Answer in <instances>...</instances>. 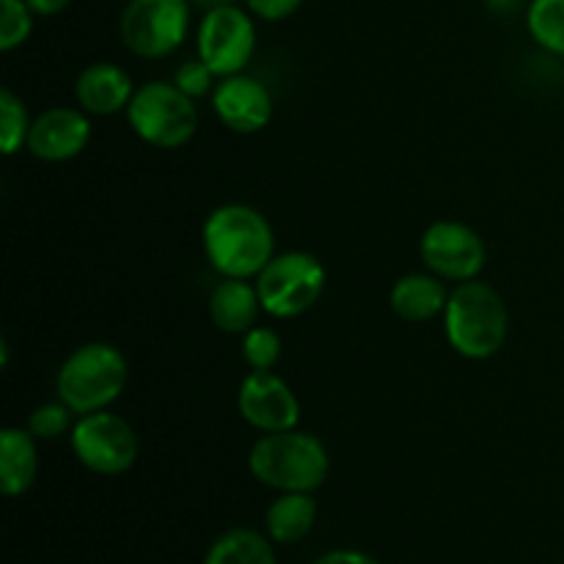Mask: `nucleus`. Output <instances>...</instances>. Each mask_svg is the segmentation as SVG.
Instances as JSON below:
<instances>
[{
  "instance_id": "f257e3e1",
  "label": "nucleus",
  "mask_w": 564,
  "mask_h": 564,
  "mask_svg": "<svg viewBox=\"0 0 564 564\" xmlns=\"http://www.w3.org/2000/svg\"><path fill=\"white\" fill-rule=\"evenodd\" d=\"M204 257L220 279L253 281L275 257L273 226L251 204H220L202 226Z\"/></svg>"
},
{
  "instance_id": "f03ea898",
  "label": "nucleus",
  "mask_w": 564,
  "mask_h": 564,
  "mask_svg": "<svg viewBox=\"0 0 564 564\" xmlns=\"http://www.w3.org/2000/svg\"><path fill=\"white\" fill-rule=\"evenodd\" d=\"M253 479L279 494H314L330 474V455L323 441L303 430L262 433L248 452Z\"/></svg>"
},
{
  "instance_id": "7ed1b4c3",
  "label": "nucleus",
  "mask_w": 564,
  "mask_h": 564,
  "mask_svg": "<svg viewBox=\"0 0 564 564\" xmlns=\"http://www.w3.org/2000/svg\"><path fill=\"white\" fill-rule=\"evenodd\" d=\"M441 319L449 347L468 361L494 358L510 336V312L505 297L479 279L455 284Z\"/></svg>"
},
{
  "instance_id": "20e7f679",
  "label": "nucleus",
  "mask_w": 564,
  "mask_h": 564,
  "mask_svg": "<svg viewBox=\"0 0 564 564\" xmlns=\"http://www.w3.org/2000/svg\"><path fill=\"white\" fill-rule=\"evenodd\" d=\"M130 383L127 356L110 341H86L66 356L55 375V394L75 416L108 411Z\"/></svg>"
},
{
  "instance_id": "39448f33",
  "label": "nucleus",
  "mask_w": 564,
  "mask_h": 564,
  "mask_svg": "<svg viewBox=\"0 0 564 564\" xmlns=\"http://www.w3.org/2000/svg\"><path fill=\"white\" fill-rule=\"evenodd\" d=\"M124 113L132 132L154 149H182L198 132L196 99L180 91L174 80L138 86Z\"/></svg>"
},
{
  "instance_id": "423d86ee",
  "label": "nucleus",
  "mask_w": 564,
  "mask_h": 564,
  "mask_svg": "<svg viewBox=\"0 0 564 564\" xmlns=\"http://www.w3.org/2000/svg\"><path fill=\"white\" fill-rule=\"evenodd\" d=\"M325 264L308 251H281L253 279L262 312L275 319L306 314L325 292Z\"/></svg>"
},
{
  "instance_id": "0eeeda50",
  "label": "nucleus",
  "mask_w": 564,
  "mask_h": 564,
  "mask_svg": "<svg viewBox=\"0 0 564 564\" xmlns=\"http://www.w3.org/2000/svg\"><path fill=\"white\" fill-rule=\"evenodd\" d=\"M191 0H130L121 11V42L143 61L169 58L191 31Z\"/></svg>"
},
{
  "instance_id": "6e6552de",
  "label": "nucleus",
  "mask_w": 564,
  "mask_h": 564,
  "mask_svg": "<svg viewBox=\"0 0 564 564\" xmlns=\"http://www.w3.org/2000/svg\"><path fill=\"white\" fill-rule=\"evenodd\" d=\"M77 463L99 477L127 474L138 460V435L127 419L110 411L77 416L69 433Z\"/></svg>"
},
{
  "instance_id": "1a4fd4ad",
  "label": "nucleus",
  "mask_w": 564,
  "mask_h": 564,
  "mask_svg": "<svg viewBox=\"0 0 564 564\" xmlns=\"http://www.w3.org/2000/svg\"><path fill=\"white\" fill-rule=\"evenodd\" d=\"M198 58L218 77L240 75L257 50V22L240 3L204 11L198 20Z\"/></svg>"
},
{
  "instance_id": "9d476101",
  "label": "nucleus",
  "mask_w": 564,
  "mask_h": 564,
  "mask_svg": "<svg viewBox=\"0 0 564 564\" xmlns=\"http://www.w3.org/2000/svg\"><path fill=\"white\" fill-rule=\"evenodd\" d=\"M422 262L427 264L430 273L438 279L463 284V281L479 279V273L488 264V246L463 220H435L424 229L422 242H419Z\"/></svg>"
},
{
  "instance_id": "9b49d317",
  "label": "nucleus",
  "mask_w": 564,
  "mask_h": 564,
  "mask_svg": "<svg viewBox=\"0 0 564 564\" xmlns=\"http://www.w3.org/2000/svg\"><path fill=\"white\" fill-rule=\"evenodd\" d=\"M237 411L259 433H281L301 424V400L273 369H251L242 378Z\"/></svg>"
},
{
  "instance_id": "f8f14e48",
  "label": "nucleus",
  "mask_w": 564,
  "mask_h": 564,
  "mask_svg": "<svg viewBox=\"0 0 564 564\" xmlns=\"http://www.w3.org/2000/svg\"><path fill=\"white\" fill-rule=\"evenodd\" d=\"M91 143V119L83 108H50L33 119L25 149L44 163H66Z\"/></svg>"
},
{
  "instance_id": "ddd939ff",
  "label": "nucleus",
  "mask_w": 564,
  "mask_h": 564,
  "mask_svg": "<svg viewBox=\"0 0 564 564\" xmlns=\"http://www.w3.org/2000/svg\"><path fill=\"white\" fill-rule=\"evenodd\" d=\"M213 110L220 124L229 127L231 132L253 135L273 119V94L262 80L240 72V75L220 77L213 91Z\"/></svg>"
},
{
  "instance_id": "4468645a",
  "label": "nucleus",
  "mask_w": 564,
  "mask_h": 564,
  "mask_svg": "<svg viewBox=\"0 0 564 564\" xmlns=\"http://www.w3.org/2000/svg\"><path fill=\"white\" fill-rule=\"evenodd\" d=\"M135 88L124 66L97 61L77 75L75 99L88 116H113L127 110Z\"/></svg>"
},
{
  "instance_id": "2eb2a0df",
  "label": "nucleus",
  "mask_w": 564,
  "mask_h": 564,
  "mask_svg": "<svg viewBox=\"0 0 564 564\" xmlns=\"http://www.w3.org/2000/svg\"><path fill=\"white\" fill-rule=\"evenodd\" d=\"M389 303L391 312L405 323H430L435 317H444L449 290L444 279L435 273H408L391 286Z\"/></svg>"
},
{
  "instance_id": "dca6fc26",
  "label": "nucleus",
  "mask_w": 564,
  "mask_h": 564,
  "mask_svg": "<svg viewBox=\"0 0 564 564\" xmlns=\"http://www.w3.org/2000/svg\"><path fill=\"white\" fill-rule=\"evenodd\" d=\"M39 477V438L28 427L0 430V488L17 499L28 494Z\"/></svg>"
},
{
  "instance_id": "f3484780",
  "label": "nucleus",
  "mask_w": 564,
  "mask_h": 564,
  "mask_svg": "<svg viewBox=\"0 0 564 564\" xmlns=\"http://www.w3.org/2000/svg\"><path fill=\"white\" fill-rule=\"evenodd\" d=\"M262 314L257 284L248 279H224L209 295V319L224 334L242 336Z\"/></svg>"
},
{
  "instance_id": "a211bd4d",
  "label": "nucleus",
  "mask_w": 564,
  "mask_h": 564,
  "mask_svg": "<svg viewBox=\"0 0 564 564\" xmlns=\"http://www.w3.org/2000/svg\"><path fill=\"white\" fill-rule=\"evenodd\" d=\"M317 523L314 494H281L264 512V529L273 543H301Z\"/></svg>"
},
{
  "instance_id": "6ab92c4d",
  "label": "nucleus",
  "mask_w": 564,
  "mask_h": 564,
  "mask_svg": "<svg viewBox=\"0 0 564 564\" xmlns=\"http://www.w3.org/2000/svg\"><path fill=\"white\" fill-rule=\"evenodd\" d=\"M202 564H279L275 562L270 538H264L257 529L237 527L220 534L209 545Z\"/></svg>"
},
{
  "instance_id": "aec40b11",
  "label": "nucleus",
  "mask_w": 564,
  "mask_h": 564,
  "mask_svg": "<svg viewBox=\"0 0 564 564\" xmlns=\"http://www.w3.org/2000/svg\"><path fill=\"white\" fill-rule=\"evenodd\" d=\"M527 28L545 53L564 58V0H532Z\"/></svg>"
},
{
  "instance_id": "412c9836",
  "label": "nucleus",
  "mask_w": 564,
  "mask_h": 564,
  "mask_svg": "<svg viewBox=\"0 0 564 564\" xmlns=\"http://www.w3.org/2000/svg\"><path fill=\"white\" fill-rule=\"evenodd\" d=\"M31 124L33 119L28 116L25 102L11 88H3L0 91V149H3L6 158L25 149Z\"/></svg>"
},
{
  "instance_id": "4be33fe9",
  "label": "nucleus",
  "mask_w": 564,
  "mask_h": 564,
  "mask_svg": "<svg viewBox=\"0 0 564 564\" xmlns=\"http://www.w3.org/2000/svg\"><path fill=\"white\" fill-rule=\"evenodd\" d=\"M284 352V341H281L279 330L268 328V325H253L251 330L242 334V358H246L248 369H275Z\"/></svg>"
},
{
  "instance_id": "5701e85b",
  "label": "nucleus",
  "mask_w": 564,
  "mask_h": 564,
  "mask_svg": "<svg viewBox=\"0 0 564 564\" xmlns=\"http://www.w3.org/2000/svg\"><path fill=\"white\" fill-rule=\"evenodd\" d=\"M33 20L36 14L25 0H0V50L11 53L22 47L33 31Z\"/></svg>"
},
{
  "instance_id": "b1692460",
  "label": "nucleus",
  "mask_w": 564,
  "mask_h": 564,
  "mask_svg": "<svg viewBox=\"0 0 564 564\" xmlns=\"http://www.w3.org/2000/svg\"><path fill=\"white\" fill-rule=\"evenodd\" d=\"M72 416H75V411L61 400L44 402V405L33 408V413L28 416V430L39 441H58L61 435L72 433V427H75Z\"/></svg>"
},
{
  "instance_id": "393cba45",
  "label": "nucleus",
  "mask_w": 564,
  "mask_h": 564,
  "mask_svg": "<svg viewBox=\"0 0 564 564\" xmlns=\"http://www.w3.org/2000/svg\"><path fill=\"white\" fill-rule=\"evenodd\" d=\"M215 80H220V77L215 75V72L209 69L202 58L185 61V64H182L174 75L176 88H180V91H185L191 99H202V97H207V94H213L215 86H218Z\"/></svg>"
},
{
  "instance_id": "a878e982",
  "label": "nucleus",
  "mask_w": 564,
  "mask_h": 564,
  "mask_svg": "<svg viewBox=\"0 0 564 564\" xmlns=\"http://www.w3.org/2000/svg\"><path fill=\"white\" fill-rule=\"evenodd\" d=\"M242 3H246V9L251 11L253 17H259V20L279 22L295 14L306 0H242Z\"/></svg>"
},
{
  "instance_id": "bb28decb",
  "label": "nucleus",
  "mask_w": 564,
  "mask_h": 564,
  "mask_svg": "<svg viewBox=\"0 0 564 564\" xmlns=\"http://www.w3.org/2000/svg\"><path fill=\"white\" fill-rule=\"evenodd\" d=\"M312 564H383V562L375 560L372 554H364V551L336 549V551H328V554L317 556Z\"/></svg>"
},
{
  "instance_id": "cd10ccee",
  "label": "nucleus",
  "mask_w": 564,
  "mask_h": 564,
  "mask_svg": "<svg viewBox=\"0 0 564 564\" xmlns=\"http://www.w3.org/2000/svg\"><path fill=\"white\" fill-rule=\"evenodd\" d=\"M25 3L31 6V11L36 17H55L69 9L72 0H25Z\"/></svg>"
},
{
  "instance_id": "c85d7f7f",
  "label": "nucleus",
  "mask_w": 564,
  "mask_h": 564,
  "mask_svg": "<svg viewBox=\"0 0 564 564\" xmlns=\"http://www.w3.org/2000/svg\"><path fill=\"white\" fill-rule=\"evenodd\" d=\"M237 3V0H191L193 9H202V11H213L218 9V6H231Z\"/></svg>"
},
{
  "instance_id": "c756f323",
  "label": "nucleus",
  "mask_w": 564,
  "mask_h": 564,
  "mask_svg": "<svg viewBox=\"0 0 564 564\" xmlns=\"http://www.w3.org/2000/svg\"><path fill=\"white\" fill-rule=\"evenodd\" d=\"M488 3H490V9L507 11V9H512L516 3H521V0H488Z\"/></svg>"
}]
</instances>
